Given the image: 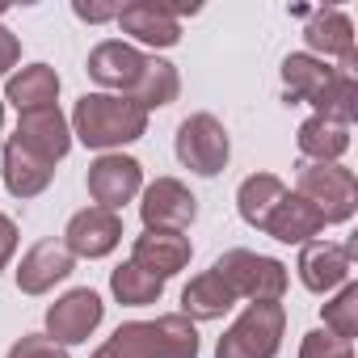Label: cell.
Listing matches in <instances>:
<instances>
[{
	"label": "cell",
	"mask_w": 358,
	"mask_h": 358,
	"mask_svg": "<svg viewBox=\"0 0 358 358\" xmlns=\"http://www.w3.org/2000/svg\"><path fill=\"white\" fill-rule=\"evenodd\" d=\"M93 358H199V329L182 312L127 320L93 350Z\"/></svg>",
	"instance_id": "cell-1"
},
{
	"label": "cell",
	"mask_w": 358,
	"mask_h": 358,
	"mask_svg": "<svg viewBox=\"0 0 358 358\" xmlns=\"http://www.w3.org/2000/svg\"><path fill=\"white\" fill-rule=\"evenodd\" d=\"M143 131H148V110L122 93H85L72 110V135L97 152L135 143L143 139Z\"/></svg>",
	"instance_id": "cell-2"
},
{
	"label": "cell",
	"mask_w": 358,
	"mask_h": 358,
	"mask_svg": "<svg viewBox=\"0 0 358 358\" xmlns=\"http://www.w3.org/2000/svg\"><path fill=\"white\" fill-rule=\"evenodd\" d=\"M295 194L308 199L324 224H345L358 211V182L345 164H316V160H299L295 164Z\"/></svg>",
	"instance_id": "cell-3"
},
{
	"label": "cell",
	"mask_w": 358,
	"mask_h": 358,
	"mask_svg": "<svg viewBox=\"0 0 358 358\" xmlns=\"http://www.w3.org/2000/svg\"><path fill=\"white\" fill-rule=\"evenodd\" d=\"M282 329H287L282 303H274V299L249 303L232 320V329L220 337L215 358H274L282 345Z\"/></svg>",
	"instance_id": "cell-4"
},
{
	"label": "cell",
	"mask_w": 358,
	"mask_h": 358,
	"mask_svg": "<svg viewBox=\"0 0 358 358\" xmlns=\"http://www.w3.org/2000/svg\"><path fill=\"white\" fill-rule=\"evenodd\" d=\"M236 299H249V303H262V299H282L287 291V266L266 257V253H253V249H228L215 266H211Z\"/></svg>",
	"instance_id": "cell-5"
},
{
	"label": "cell",
	"mask_w": 358,
	"mask_h": 358,
	"mask_svg": "<svg viewBox=\"0 0 358 358\" xmlns=\"http://www.w3.org/2000/svg\"><path fill=\"white\" fill-rule=\"evenodd\" d=\"M228 156H232V143H228V131L215 114H190L177 127V160L190 173L215 177L228 169Z\"/></svg>",
	"instance_id": "cell-6"
},
{
	"label": "cell",
	"mask_w": 358,
	"mask_h": 358,
	"mask_svg": "<svg viewBox=\"0 0 358 358\" xmlns=\"http://www.w3.org/2000/svg\"><path fill=\"white\" fill-rule=\"evenodd\" d=\"M139 215H143V232H186L199 215V199L177 177H156L143 190Z\"/></svg>",
	"instance_id": "cell-7"
},
{
	"label": "cell",
	"mask_w": 358,
	"mask_h": 358,
	"mask_svg": "<svg viewBox=\"0 0 358 358\" xmlns=\"http://www.w3.org/2000/svg\"><path fill=\"white\" fill-rule=\"evenodd\" d=\"M89 199L106 211H122V203H131L139 190H143V164L135 156H122V152H101L93 164H89Z\"/></svg>",
	"instance_id": "cell-8"
},
{
	"label": "cell",
	"mask_w": 358,
	"mask_h": 358,
	"mask_svg": "<svg viewBox=\"0 0 358 358\" xmlns=\"http://www.w3.org/2000/svg\"><path fill=\"white\" fill-rule=\"evenodd\" d=\"M101 316H106L101 295L89 291V287H76V291L59 295V299L47 308V337H51L55 345H80V341H89V333L101 324Z\"/></svg>",
	"instance_id": "cell-9"
},
{
	"label": "cell",
	"mask_w": 358,
	"mask_h": 358,
	"mask_svg": "<svg viewBox=\"0 0 358 358\" xmlns=\"http://www.w3.org/2000/svg\"><path fill=\"white\" fill-rule=\"evenodd\" d=\"M354 253H358V241L350 245H337V241H308L299 249V282L312 291V295H329L337 291L341 282H350V266H354Z\"/></svg>",
	"instance_id": "cell-10"
},
{
	"label": "cell",
	"mask_w": 358,
	"mask_h": 358,
	"mask_svg": "<svg viewBox=\"0 0 358 358\" xmlns=\"http://www.w3.org/2000/svg\"><path fill=\"white\" fill-rule=\"evenodd\" d=\"M122 241V215L118 211H106V207H85L68 220L64 228V249L72 257H110Z\"/></svg>",
	"instance_id": "cell-11"
},
{
	"label": "cell",
	"mask_w": 358,
	"mask_h": 358,
	"mask_svg": "<svg viewBox=\"0 0 358 358\" xmlns=\"http://www.w3.org/2000/svg\"><path fill=\"white\" fill-rule=\"evenodd\" d=\"M143 64H148V55L139 51V47H131V43H122V38H106V43H97L93 51H89V76L101 85V89H114V93H131L135 89V80H139V72H143Z\"/></svg>",
	"instance_id": "cell-12"
},
{
	"label": "cell",
	"mask_w": 358,
	"mask_h": 358,
	"mask_svg": "<svg viewBox=\"0 0 358 358\" xmlns=\"http://www.w3.org/2000/svg\"><path fill=\"white\" fill-rule=\"evenodd\" d=\"M22 148H30L34 156L59 164L72 148V127L68 118L59 114V106H43V110H26L17 114V135H13Z\"/></svg>",
	"instance_id": "cell-13"
},
{
	"label": "cell",
	"mask_w": 358,
	"mask_h": 358,
	"mask_svg": "<svg viewBox=\"0 0 358 358\" xmlns=\"http://www.w3.org/2000/svg\"><path fill=\"white\" fill-rule=\"evenodd\" d=\"M190 253H194V245H190V236H182V232H143V236H135L131 262H135L139 270H148L152 278L169 282L173 274H182V270L190 266Z\"/></svg>",
	"instance_id": "cell-14"
},
{
	"label": "cell",
	"mask_w": 358,
	"mask_h": 358,
	"mask_svg": "<svg viewBox=\"0 0 358 358\" xmlns=\"http://www.w3.org/2000/svg\"><path fill=\"white\" fill-rule=\"evenodd\" d=\"M114 22L131 38H139L143 47H177L182 43V22L164 9V0H131V5L118 9Z\"/></svg>",
	"instance_id": "cell-15"
},
{
	"label": "cell",
	"mask_w": 358,
	"mask_h": 358,
	"mask_svg": "<svg viewBox=\"0 0 358 358\" xmlns=\"http://www.w3.org/2000/svg\"><path fill=\"white\" fill-rule=\"evenodd\" d=\"M303 17H308L303 38L316 51V59H324V64L337 59L341 68H354V22L341 9H312Z\"/></svg>",
	"instance_id": "cell-16"
},
{
	"label": "cell",
	"mask_w": 358,
	"mask_h": 358,
	"mask_svg": "<svg viewBox=\"0 0 358 358\" xmlns=\"http://www.w3.org/2000/svg\"><path fill=\"white\" fill-rule=\"evenodd\" d=\"M72 270H76V257L64 249V241H38L17 266V291L22 295H47Z\"/></svg>",
	"instance_id": "cell-17"
},
{
	"label": "cell",
	"mask_w": 358,
	"mask_h": 358,
	"mask_svg": "<svg viewBox=\"0 0 358 358\" xmlns=\"http://www.w3.org/2000/svg\"><path fill=\"white\" fill-rule=\"evenodd\" d=\"M266 236H274V241H282V245H308L312 236H320L324 232V215L308 203V199H299V194H282V203L270 211V220H266V228H262Z\"/></svg>",
	"instance_id": "cell-18"
},
{
	"label": "cell",
	"mask_w": 358,
	"mask_h": 358,
	"mask_svg": "<svg viewBox=\"0 0 358 358\" xmlns=\"http://www.w3.org/2000/svg\"><path fill=\"white\" fill-rule=\"evenodd\" d=\"M0 164H5V186L13 199H34L51 186V177H55V164L34 156L30 148H22L17 139L5 143V152H0Z\"/></svg>",
	"instance_id": "cell-19"
},
{
	"label": "cell",
	"mask_w": 358,
	"mask_h": 358,
	"mask_svg": "<svg viewBox=\"0 0 358 358\" xmlns=\"http://www.w3.org/2000/svg\"><path fill=\"white\" fill-rule=\"evenodd\" d=\"M232 303H236V295H232V287L215 274V270H203L199 278H190V287L182 291V316L186 320H220L224 312H232Z\"/></svg>",
	"instance_id": "cell-20"
},
{
	"label": "cell",
	"mask_w": 358,
	"mask_h": 358,
	"mask_svg": "<svg viewBox=\"0 0 358 358\" xmlns=\"http://www.w3.org/2000/svg\"><path fill=\"white\" fill-rule=\"evenodd\" d=\"M55 97H59V72L47 68V64H30V68L13 72L9 85H5V101H13L17 114L55 106Z\"/></svg>",
	"instance_id": "cell-21"
},
{
	"label": "cell",
	"mask_w": 358,
	"mask_h": 358,
	"mask_svg": "<svg viewBox=\"0 0 358 358\" xmlns=\"http://www.w3.org/2000/svg\"><path fill=\"white\" fill-rule=\"evenodd\" d=\"M177 93H182V76H177V68H173L169 59L148 55V64H143V72H139V80H135V89H131L127 97L152 114V110H160V106H173Z\"/></svg>",
	"instance_id": "cell-22"
},
{
	"label": "cell",
	"mask_w": 358,
	"mask_h": 358,
	"mask_svg": "<svg viewBox=\"0 0 358 358\" xmlns=\"http://www.w3.org/2000/svg\"><path fill=\"white\" fill-rule=\"evenodd\" d=\"M282 194H287L282 177H274V173H253V177H245L241 190H236V211H241V220H245L249 228H266V220H270V211L282 203Z\"/></svg>",
	"instance_id": "cell-23"
},
{
	"label": "cell",
	"mask_w": 358,
	"mask_h": 358,
	"mask_svg": "<svg viewBox=\"0 0 358 358\" xmlns=\"http://www.w3.org/2000/svg\"><path fill=\"white\" fill-rule=\"evenodd\" d=\"M295 143H299V156H303V160L337 164V160L345 156V148H350V127H337V122H329V118H316V114H312V118L299 127Z\"/></svg>",
	"instance_id": "cell-24"
},
{
	"label": "cell",
	"mask_w": 358,
	"mask_h": 358,
	"mask_svg": "<svg viewBox=\"0 0 358 358\" xmlns=\"http://www.w3.org/2000/svg\"><path fill=\"white\" fill-rule=\"evenodd\" d=\"M333 80V68L316 55H287L282 59V89H287V101H316L324 93V85Z\"/></svg>",
	"instance_id": "cell-25"
},
{
	"label": "cell",
	"mask_w": 358,
	"mask_h": 358,
	"mask_svg": "<svg viewBox=\"0 0 358 358\" xmlns=\"http://www.w3.org/2000/svg\"><path fill=\"white\" fill-rule=\"evenodd\" d=\"M316 118H329L337 127H350L354 114H358V80H354V68H333V80L324 85V93L312 101Z\"/></svg>",
	"instance_id": "cell-26"
},
{
	"label": "cell",
	"mask_w": 358,
	"mask_h": 358,
	"mask_svg": "<svg viewBox=\"0 0 358 358\" xmlns=\"http://www.w3.org/2000/svg\"><path fill=\"white\" fill-rule=\"evenodd\" d=\"M110 291H114V299L127 303V308H148V303H156V299L164 295V282L152 278L148 270H139L135 262H127V266H118V270L110 274Z\"/></svg>",
	"instance_id": "cell-27"
},
{
	"label": "cell",
	"mask_w": 358,
	"mask_h": 358,
	"mask_svg": "<svg viewBox=\"0 0 358 358\" xmlns=\"http://www.w3.org/2000/svg\"><path fill=\"white\" fill-rule=\"evenodd\" d=\"M324 329L337 337V341H350L358 337V282H341L337 299L324 303Z\"/></svg>",
	"instance_id": "cell-28"
},
{
	"label": "cell",
	"mask_w": 358,
	"mask_h": 358,
	"mask_svg": "<svg viewBox=\"0 0 358 358\" xmlns=\"http://www.w3.org/2000/svg\"><path fill=\"white\" fill-rule=\"evenodd\" d=\"M299 358H354V345H350V341H337V337L324 333V329H316V333H303Z\"/></svg>",
	"instance_id": "cell-29"
},
{
	"label": "cell",
	"mask_w": 358,
	"mask_h": 358,
	"mask_svg": "<svg viewBox=\"0 0 358 358\" xmlns=\"http://www.w3.org/2000/svg\"><path fill=\"white\" fill-rule=\"evenodd\" d=\"M5 358H68V350L55 345V341L43 337V333H26L22 341H13V350H9Z\"/></svg>",
	"instance_id": "cell-30"
},
{
	"label": "cell",
	"mask_w": 358,
	"mask_h": 358,
	"mask_svg": "<svg viewBox=\"0 0 358 358\" xmlns=\"http://www.w3.org/2000/svg\"><path fill=\"white\" fill-rule=\"evenodd\" d=\"M17 59H22V43L0 26V76H9V68H17Z\"/></svg>",
	"instance_id": "cell-31"
},
{
	"label": "cell",
	"mask_w": 358,
	"mask_h": 358,
	"mask_svg": "<svg viewBox=\"0 0 358 358\" xmlns=\"http://www.w3.org/2000/svg\"><path fill=\"white\" fill-rule=\"evenodd\" d=\"M13 249H17V224H13L9 215H0V270L9 266Z\"/></svg>",
	"instance_id": "cell-32"
},
{
	"label": "cell",
	"mask_w": 358,
	"mask_h": 358,
	"mask_svg": "<svg viewBox=\"0 0 358 358\" xmlns=\"http://www.w3.org/2000/svg\"><path fill=\"white\" fill-rule=\"evenodd\" d=\"M72 13H76L80 22H114V17H118V9H114V5H85V0H76Z\"/></svg>",
	"instance_id": "cell-33"
},
{
	"label": "cell",
	"mask_w": 358,
	"mask_h": 358,
	"mask_svg": "<svg viewBox=\"0 0 358 358\" xmlns=\"http://www.w3.org/2000/svg\"><path fill=\"white\" fill-rule=\"evenodd\" d=\"M0 127H5V97H0ZM0 152H5V143H0Z\"/></svg>",
	"instance_id": "cell-34"
},
{
	"label": "cell",
	"mask_w": 358,
	"mask_h": 358,
	"mask_svg": "<svg viewBox=\"0 0 358 358\" xmlns=\"http://www.w3.org/2000/svg\"><path fill=\"white\" fill-rule=\"evenodd\" d=\"M0 17H5V5H0Z\"/></svg>",
	"instance_id": "cell-35"
}]
</instances>
